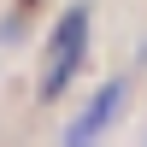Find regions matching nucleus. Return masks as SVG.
I'll return each mask as SVG.
<instances>
[{
	"mask_svg": "<svg viewBox=\"0 0 147 147\" xmlns=\"http://www.w3.org/2000/svg\"><path fill=\"white\" fill-rule=\"evenodd\" d=\"M118 106H124V82H106V88L94 94V100L82 106L71 124H65V141H71V147H88V141H100V136H106V124L118 118Z\"/></svg>",
	"mask_w": 147,
	"mask_h": 147,
	"instance_id": "obj_2",
	"label": "nucleus"
},
{
	"mask_svg": "<svg viewBox=\"0 0 147 147\" xmlns=\"http://www.w3.org/2000/svg\"><path fill=\"white\" fill-rule=\"evenodd\" d=\"M88 53V6H65L53 24V41H47V71H41V100H59L71 88V77L82 71Z\"/></svg>",
	"mask_w": 147,
	"mask_h": 147,
	"instance_id": "obj_1",
	"label": "nucleus"
}]
</instances>
